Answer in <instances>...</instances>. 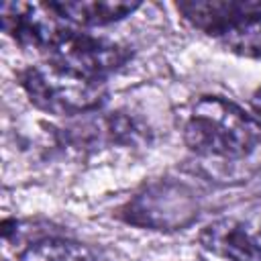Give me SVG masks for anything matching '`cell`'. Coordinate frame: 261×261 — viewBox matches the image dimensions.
I'll use <instances>...</instances> for the list:
<instances>
[{
	"instance_id": "1",
	"label": "cell",
	"mask_w": 261,
	"mask_h": 261,
	"mask_svg": "<svg viewBox=\"0 0 261 261\" xmlns=\"http://www.w3.org/2000/svg\"><path fill=\"white\" fill-rule=\"evenodd\" d=\"M184 143L202 157L243 159L261 143V124L220 96L196 100L184 120Z\"/></svg>"
},
{
	"instance_id": "2",
	"label": "cell",
	"mask_w": 261,
	"mask_h": 261,
	"mask_svg": "<svg viewBox=\"0 0 261 261\" xmlns=\"http://www.w3.org/2000/svg\"><path fill=\"white\" fill-rule=\"evenodd\" d=\"M184 18L216 37L228 51L243 57H261V0H192L179 2Z\"/></svg>"
},
{
	"instance_id": "3",
	"label": "cell",
	"mask_w": 261,
	"mask_h": 261,
	"mask_svg": "<svg viewBox=\"0 0 261 261\" xmlns=\"http://www.w3.org/2000/svg\"><path fill=\"white\" fill-rule=\"evenodd\" d=\"M31 102L51 114H84L106 102L108 88L100 77L80 73L53 61L33 65L20 75Z\"/></svg>"
},
{
	"instance_id": "4",
	"label": "cell",
	"mask_w": 261,
	"mask_h": 261,
	"mask_svg": "<svg viewBox=\"0 0 261 261\" xmlns=\"http://www.w3.org/2000/svg\"><path fill=\"white\" fill-rule=\"evenodd\" d=\"M200 243L230 261H261V204L212 220L202 228Z\"/></svg>"
},
{
	"instance_id": "5",
	"label": "cell",
	"mask_w": 261,
	"mask_h": 261,
	"mask_svg": "<svg viewBox=\"0 0 261 261\" xmlns=\"http://www.w3.org/2000/svg\"><path fill=\"white\" fill-rule=\"evenodd\" d=\"M49 61L57 65L104 80L108 73L120 69L128 61L130 51L118 43L69 29L49 51Z\"/></svg>"
},
{
	"instance_id": "6",
	"label": "cell",
	"mask_w": 261,
	"mask_h": 261,
	"mask_svg": "<svg viewBox=\"0 0 261 261\" xmlns=\"http://www.w3.org/2000/svg\"><path fill=\"white\" fill-rule=\"evenodd\" d=\"M2 29L22 47L49 53L69 31L67 22L41 2H4L0 6Z\"/></svg>"
},
{
	"instance_id": "7",
	"label": "cell",
	"mask_w": 261,
	"mask_h": 261,
	"mask_svg": "<svg viewBox=\"0 0 261 261\" xmlns=\"http://www.w3.org/2000/svg\"><path fill=\"white\" fill-rule=\"evenodd\" d=\"M49 4L65 22L82 27L108 24L139 8V2L128 0H53Z\"/></svg>"
},
{
	"instance_id": "8",
	"label": "cell",
	"mask_w": 261,
	"mask_h": 261,
	"mask_svg": "<svg viewBox=\"0 0 261 261\" xmlns=\"http://www.w3.org/2000/svg\"><path fill=\"white\" fill-rule=\"evenodd\" d=\"M20 261H104L88 245L69 239H41L29 245Z\"/></svg>"
},
{
	"instance_id": "9",
	"label": "cell",
	"mask_w": 261,
	"mask_h": 261,
	"mask_svg": "<svg viewBox=\"0 0 261 261\" xmlns=\"http://www.w3.org/2000/svg\"><path fill=\"white\" fill-rule=\"evenodd\" d=\"M251 104H253V108L261 114V88L255 90V94H253V98H251Z\"/></svg>"
}]
</instances>
